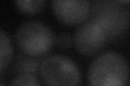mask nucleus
<instances>
[{
	"instance_id": "obj_3",
	"label": "nucleus",
	"mask_w": 130,
	"mask_h": 86,
	"mask_svg": "<svg viewBox=\"0 0 130 86\" xmlns=\"http://www.w3.org/2000/svg\"><path fill=\"white\" fill-rule=\"evenodd\" d=\"M16 42L24 54L39 57L52 48L55 43V37L43 23L28 20L23 23L16 31Z\"/></svg>"
},
{
	"instance_id": "obj_5",
	"label": "nucleus",
	"mask_w": 130,
	"mask_h": 86,
	"mask_svg": "<svg viewBox=\"0 0 130 86\" xmlns=\"http://www.w3.org/2000/svg\"><path fill=\"white\" fill-rule=\"evenodd\" d=\"M107 40L104 30L94 20L91 19L76 29L73 43L81 55L92 56L102 50Z\"/></svg>"
},
{
	"instance_id": "obj_12",
	"label": "nucleus",
	"mask_w": 130,
	"mask_h": 86,
	"mask_svg": "<svg viewBox=\"0 0 130 86\" xmlns=\"http://www.w3.org/2000/svg\"><path fill=\"white\" fill-rule=\"evenodd\" d=\"M115 1L117 2H119V3H124V5H128L130 0H115Z\"/></svg>"
},
{
	"instance_id": "obj_10",
	"label": "nucleus",
	"mask_w": 130,
	"mask_h": 86,
	"mask_svg": "<svg viewBox=\"0 0 130 86\" xmlns=\"http://www.w3.org/2000/svg\"><path fill=\"white\" fill-rule=\"evenodd\" d=\"M11 85H32L39 86L40 82L34 73H20V75L14 77L11 82Z\"/></svg>"
},
{
	"instance_id": "obj_6",
	"label": "nucleus",
	"mask_w": 130,
	"mask_h": 86,
	"mask_svg": "<svg viewBox=\"0 0 130 86\" xmlns=\"http://www.w3.org/2000/svg\"><path fill=\"white\" fill-rule=\"evenodd\" d=\"M91 0H52V9L60 22L78 25L90 15Z\"/></svg>"
},
{
	"instance_id": "obj_7",
	"label": "nucleus",
	"mask_w": 130,
	"mask_h": 86,
	"mask_svg": "<svg viewBox=\"0 0 130 86\" xmlns=\"http://www.w3.org/2000/svg\"><path fill=\"white\" fill-rule=\"evenodd\" d=\"M13 44L5 31L0 30V73L9 66L13 58Z\"/></svg>"
},
{
	"instance_id": "obj_9",
	"label": "nucleus",
	"mask_w": 130,
	"mask_h": 86,
	"mask_svg": "<svg viewBox=\"0 0 130 86\" xmlns=\"http://www.w3.org/2000/svg\"><path fill=\"white\" fill-rule=\"evenodd\" d=\"M15 7L26 14H36L40 12L44 5L46 0H14Z\"/></svg>"
},
{
	"instance_id": "obj_1",
	"label": "nucleus",
	"mask_w": 130,
	"mask_h": 86,
	"mask_svg": "<svg viewBox=\"0 0 130 86\" xmlns=\"http://www.w3.org/2000/svg\"><path fill=\"white\" fill-rule=\"evenodd\" d=\"M128 79V63L118 53H104L89 66L88 82L92 86H124Z\"/></svg>"
},
{
	"instance_id": "obj_8",
	"label": "nucleus",
	"mask_w": 130,
	"mask_h": 86,
	"mask_svg": "<svg viewBox=\"0 0 130 86\" xmlns=\"http://www.w3.org/2000/svg\"><path fill=\"white\" fill-rule=\"evenodd\" d=\"M39 59H34L30 57L19 55L15 63V70L19 73H34L36 74L39 71Z\"/></svg>"
},
{
	"instance_id": "obj_4",
	"label": "nucleus",
	"mask_w": 130,
	"mask_h": 86,
	"mask_svg": "<svg viewBox=\"0 0 130 86\" xmlns=\"http://www.w3.org/2000/svg\"><path fill=\"white\" fill-rule=\"evenodd\" d=\"M39 73L47 85H78L81 83L79 67L70 57L50 55L40 61Z\"/></svg>"
},
{
	"instance_id": "obj_11",
	"label": "nucleus",
	"mask_w": 130,
	"mask_h": 86,
	"mask_svg": "<svg viewBox=\"0 0 130 86\" xmlns=\"http://www.w3.org/2000/svg\"><path fill=\"white\" fill-rule=\"evenodd\" d=\"M55 42L58 43V45L61 48H68L72 45V39L68 34H61L58 38H55Z\"/></svg>"
},
{
	"instance_id": "obj_2",
	"label": "nucleus",
	"mask_w": 130,
	"mask_h": 86,
	"mask_svg": "<svg viewBox=\"0 0 130 86\" xmlns=\"http://www.w3.org/2000/svg\"><path fill=\"white\" fill-rule=\"evenodd\" d=\"M90 14L104 30L108 40L119 37L129 26L128 11L115 0H93Z\"/></svg>"
}]
</instances>
